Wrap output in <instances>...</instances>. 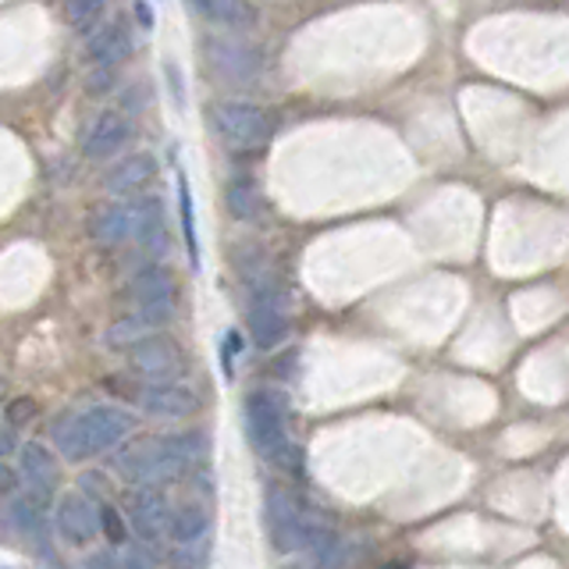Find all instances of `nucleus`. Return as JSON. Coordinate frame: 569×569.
<instances>
[{"label": "nucleus", "instance_id": "nucleus-34", "mask_svg": "<svg viewBox=\"0 0 569 569\" xmlns=\"http://www.w3.org/2000/svg\"><path fill=\"white\" fill-rule=\"evenodd\" d=\"M388 569H402V566H388Z\"/></svg>", "mask_w": 569, "mask_h": 569}, {"label": "nucleus", "instance_id": "nucleus-8", "mask_svg": "<svg viewBox=\"0 0 569 569\" xmlns=\"http://www.w3.org/2000/svg\"><path fill=\"white\" fill-rule=\"evenodd\" d=\"M171 516H174V506L164 495V488H136L129 498V516H124V523H129V530L142 545L157 548V545L171 541Z\"/></svg>", "mask_w": 569, "mask_h": 569}, {"label": "nucleus", "instance_id": "nucleus-12", "mask_svg": "<svg viewBox=\"0 0 569 569\" xmlns=\"http://www.w3.org/2000/svg\"><path fill=\"white\" fill-rule=\"evenodd\" d=\"M136 402L153 420H186L200 409L196 391L182 381H147L136 391Z\"/></svg>", "mask_w": 569, "mask_h": 569}, {"label": "nucleus", "instance_id": "nucleus-31", "mask_svg": "<svg viewBox=\"0 0 569 569\" xmlns=\"http://www.w3.org/2000/svg\"><path fill=\"white\" fill-rule=\"evenodd\" d=\"M14 488H18V477H14L11 470L0 467V495H11Z\"/></svg>", "mask_w": 569, "mask_h": 569}, {"label": "nucleus", "instance_id": "nucleus-25", "mask_svg": "<svg viewBox=\"0 0 569 569\" xmlns=\"http://www.w3.org/2000/svg\"><path fill=\"white\" fill-rule=\"evenodd\" d=\"M207 559H210V538L174 541V548H171V566L174 569H203Z\"/></svg>", "mask_w": 569, "mask_h": 569}, {"label": "nucleus", "instance_id": "nucleus-13", "mask_svg": "<svg viewBox=\"0 0 569 569\" xmlns=\"http://www.w3.org/2000/svg\"><path fill=\"white\" fill-rule=\"evenodd\" d=\"M132 142V121L124 118L114 107H107L93 118V124L86 129V139H82V153L89 160H114L124 147Z\"/></svg>", "mask_w": 569, "mask_h": 569}, {"label": "nucleus", "instance_id": "nucleus-20", "mask_svg": "<svg viewBox=\"0 0 569 569\" xmlns=\"http://www.w3.org/2000/svg\"><path fill=\"white\" fill-rule=\"evenodd\" d=\"M189 8H196L200 14H207L210 22H218L224 29H249L257 18L246 0H189Z\"/></svg>", "mask_w": 569, "mask_h": 569}, {"label": "nucleus", "instance_id": "nucleus-27", "mask_svg": "<svg viewBox=\"0 0 569 569\" xmlns=\"http://www.w3.org/2000/svg\"><path fill=\"white\" fill-rule=\"evenodd\" d=\"M118 89V68H103V64H93V71L86 76V93L89 97H107Z\"/></svg>", "mask_w": 569, "mask_h": 569}, {"label": "nucleus", "instance_id": "nucleus-10", "mask_svg": "<svg viewBox=\"0 0 569 569\" xmlns=\"http://www.w3.org/2000/svg\"><path fill=\"white\" fill-rule=\"evenodd\" d=\"M246 317H249V338H253L257 349H278L289 338V313H284V302L274 284L253 281Z\"/></svg>", "mask_w": 569, "mask_h": 569}, {"label": "nucleus", "instance_id": "nucleus-7", "mask_svg": "<svg viewBox=\"0 0 569 569\" xmlns=\"http://www.w3.org/2000/svg\"><path fill=\"white\" fill-rule=\"evenodd\" d=\"M129 370L142 381H182L186 352L171 335H147L129 349Z\"/></svg>", "mask_w": 569, "mask_h": 569}, {"label": "nucleus", "instance_id": "nucleus-4", "mask_svg": "<svg viewBox=\"0 0 569 569\" xmlns=\"http://www.w3.org/2000/svg\"><path fill=\"white\" fill-rule=\"evenodd\" d=\"M246 438L253 452L267 462H284L292 456L289 438V409L271 388H260L246 399Z\"/></svg>", "mask_w": 569, "mask_h": 569}, {"label": "nucleus", "instance_id": "nucleus-32", "mask_svg": "<svg viewBox=\"0 0 569 569\" xmlns=\"http://www.w3.org/2000/svg\"><path fill=\"white\" fill-rule=\"evenodd\" d=\"M89 569H121L111 556H107V551H100V556H93L89 559Z\"/></svg>", "mask_w": 569, "mask_h": 569}, {"label": "nucleus", "instance_id": "nucleus-26", "mask_svg": "<svg viewBox=\"0 0 569 569\" xmlns=\"http://www.w3.org/2000/svg\"><path fill=\"white\" fill-rule=\"evenodd\" d=\"M97 509H100V533L107 538V545H124V538H129V523H124V516L107 502V498Z\"/></svg>", "mask_w": 569, "mask_h": 569}, {"label": "nucleus", "instance_id": "nucleus-17", "mask_svg": "<svg viewBox=\"0 0 569 569\" xmlns=\"http://www.w3.org/2000/svg\"><path fill=\"white\" fill-rule=\"evenodd\" d=\"M132 32L121 18H111V22H100L93 32H89V43H86V58L93 64L103 68H118L132 58Z\"/></svg>", "mask_w": 569, "mask_h": 569}, {"label": "nucleus", "instance_id": "nucleus-22", "mask_svg": "<svg viewBox=\"0 0 569 569\" xmlns=\"http://www.w3.org/2000/svg\"><path fill=\"white\" fill-rule=\"evenodd\" d=\"M150 331H153V328H150L142 317H136V313L118 317L114 325L103 331V346H107V349H124V352H129V349L139 342V338H147Z\"/></svg>", "mask_w": 569, "mask_h": 569}, {"label": "nucleus", "instance_id": "nucleus-9", "mask_svg": "<svg viewBox=\"0 0 569 569\" xmlns=\"http://www.w3.org/2000/svg\"><path fill=\"white\" fill-rule=\"evenodd\" d=\"M58 485H61L58 459L50 456L47 445L26 441L22 449H18V495H26L29 502H36L40 509H50Z\"/></svg>", "mask_w": 569, "mask_h": 569}, {"label": "nucleus", "instance_id": "nucleus-30", "mask_svg": "<svg viewBox=\"0 0 569 569\" xmlns=\"http://www.w3.org/2000/svg\"><path fill=\"white\" fill-rule=\"evenodd\" d=\"M136 14H139V26L150 32L153 29V11L147 8V0H136Z\"/></svg>", "mask_w": 569, "mask_h": 569}, {"label": "nucleus", "instance_id": "nucleus-15", "mask_svg": "<svg viewBox=\"0 0 569 569\" xmlns=\"http://www.w3.org/2000/svg\"><path fill=\"white\" fill-rule=\"evenodd\" d=\"M129 239L139 242L147 253H168V231H164V207L157 196H139L129 200Z\"/></svg>", "mask_w": 569, "mask_h": 569}, {"label": "nucleus", "instance_id": "nucleus-33", "mask_svg": "<svg viewBox=\"0 0 569 569\" xmlns=\"http://www.w3.org/2000/svg\"><path fill=\"white\" fill-rule=\"evenodd\" d=\"M0 456H4V438H0Z\"/></svg>", "mask_w": 569, "mask_h": 569}, {"label": "nucleus", "instance_id": "nucleus-21", "mask_svg": "<svg viewBox=\"0 0 569 569\" xmlns=\"http://www.w3.org/2000/svg\"><path fill=\"white\" fill-rule=\"evenodd\" d=\"M210 538V509L200 502L178 506L171 516V541H196Z\"/></svg>", "mask_w": 569, "mask_h": 569}, {"label": "nucleus", "instance_id": "nucleus-18", "mask_svg": "<svg viewBox=\"0 0 569 569\" xmlns=\"http://www.w3.org/2000/svg\"><path fill=\"white\" fill-rule=\"evenodd\" d=\"M86 231L103 249L129 242V203H97L86 218Z\"/></svg>", "mask_w": 569, "mask_h": 569}, {"label": "nucleus", "instance_id": "nucleus-6", "mask_svg": "<svg viewBox=\"0 0 569 569\" xmlns=\"http://www.w3.org/2000/svg\"><path fill=\"white\" fill-rule=\"evenodd\" d=\"M124 299H129L132 313L147 320L150 328L168 325V320L174 317V307H178L174 278L168 274V267L142 263L139 271L129 274V284H124Z\"/></svg>", "mask_w": 569, "mask_h": 569}, {"label": "nucleus", "instance_id": "nucleus-11", "mask_svg": "<svg viewBox=\"0 0 569 569\" xmlns=\"http://www.w3.org/2000/svg\"><path fill=\"white\" fill-rule=\"evenodd\" d=\"M207 61L228 86L249 89V86H257L263 76V53L249 43H239V40H210Z\"/></svg>", "mask_w": 569, "mask_h": 569}, {"label": "nucleus", "instance_id": "nucleus-29", "mask_svg": "<svg viewBox=\"0 0 569 569\" xmlns=\"http://www.w3.org/2000/svg\"><path fill=\"white\" fill-rule=\"evenodd\" d=\"M36 413V406L29 402V399H22V402H14L11 406V423H29V417Z\"/></svg>", "mask_w": 569, "mask_h": 569}, {"label": "nucleus", "instance_id": "nucleus-3", "mask_svg": "<svg viewBox=\"0 0 569 569\" xmlns=\"http://www.w3.org/2000/svg\"><path fill=\"white\" fill-rule=\"evenodd\" d=\"M263 523H267V538H271L274 551H281V556L310 551L317 545H325L328 538H335V530L325 516L310 512L289 488H278V485H271L263 495Z\"/></svg>", "mask_w": 569, "mask_h": 569}, {"label": "nucleus", "instance_id": "nucleus-16", "mask_svg": "<svg viewBox=\"0 0 569 569\" xmlns=\"http://www.w3.org/2000/svg\"><path fill=\"white\" fill-rule=\"evenodd\" d=\"M153 174H157L153 153H129V157L107 160V171L100 178V186L111 196H136L153 182Z\"/></svg>", "mask_w": 569, "mask_h": 569}, {"label": "nucleus", "instance_id": "nucleus-1", "mask_svg": "<svg viewBox=\"0 0 569 569\" xmlns=\"http://www.w3.org/2000/svg\"><path fill=\"white\" fill-rule=\"evenodd\" d=\"M203 456L200 435H147L114 452V473L132 488H164L186 477Z\"/></svg>", "mask_w": 569, "mask_h": 569}, {"label": "nucleus", "instance_id": "nucleus-23", "mask_svg": "<svg viewBox=\"0 0 569 569\" xmlns=\"http://www.w3.org/2000/svg\"><path fill=\"white\" fill-rule=\"evenodd\" d=\"M103 0H64V22L79 32H93L103 22Z\"/></svg>", "mask_w": 569, "mask_h": 569}, {"label": "nucleus", "instance_id": "nucleus-2", "mask_svg": "<svg viewBox=\"0 0 569 569\" xmlns=\"http://www.w3.org/2000/svg\"><path fill=\"white\" fill-rule=\"evenodd\" d=\"M136 431V417L129 409L100 402L89 409H68L53 420V449H58L68 462H86L93 456L114 452L118 445Z\"/></svg>", "mask_w": 569, "mask_h": 569}, {"label": "nucleus", "instance_id": "nucleus-14", "mask_svg": "<svg viewBox=\"0 0 569 569\" xmlns=\"http://www.w3.org/2000/svg\"><path fill=\"white\" fill-rule=\"evenodd\" d=\"M100 502H93L82 491H71L58 502V512H53V523H58V533L68 545H89L100 533Z\"/></svg>", "mask_w": 569, "mask_h": 569}, {"label": "nucleus", "instance_id": "nucleus-5", "mask_svg": "<svg viewBox=\"0 0 569 569\" xmlns=\"http://www.w3.org/2000/svg\"><path fill=\"white\" fill-rule=\"evenodd\" d=\"M210 124L218 139L228 150L239 153H253L263 150L274 136V118L263 111V107L249 103V100H228V103H213Z\"/></svg>", "mask_w": 569, "mask_h": 569}, {"label": "nucleus", "instance_id": "nucleus-24", "mask_svg": "<svg viewBox=\"0 0 569 569\" xmlns=\"http://www.w3.org/2000/svg\"><path fill=\"white\" fill-rule=\"evenodd\" d=\"M178 213H182V236L189 249V263L200 267V239H196V213H192V192L186 178H178Z\"/></svg>", "mask_w": 569, "mask_h": 569}, {"label": "nucleus", "instance_id": "nucleus-35", "mask_svg": "<svg viewBox=\"0 0 569 569\" xmlns=\"http://www.w3.org/2000/svg\"><path fill=\"white\" fill-rule=\"evenodd\" d=\"M103 4H111V0H103Z\"/></svg>", "mask_w": 569, "mask_h": 569}, {"label": "nucleus", "instance_id": "nucleus-19", "mask_svg": "<svg viewBox=\"0 0 569 569\" xmlns=\"http://www.w3.org/2000/svg\"><path fill=\"white\" fill-rule=\"evenodd\" d=\"M224 203L231 210V218L242 221V224H257L260 213H263V196H260L253 178H246V174H236L224 186Z\"/></svg>", "mask_w": 569, "mask_h": 569}, {"label": "nucleus", "instance_id": "nucleus-28", "mask_svg": "<svg viewBox=\"0 0 569 569\" xmlns=\"http://www.w3.org/2000/svg\"><path fill=\"white\" fill-rule=\"evenodd\" d=\"M121 569H157V559H153V551L136 548L132 556H129V562H124Z\"/></svg>", "mask_w": 569, "mask_h": 569}]
</instances>
